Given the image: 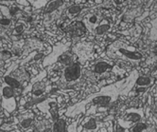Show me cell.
Wrapping results in <instances>:
<instances>
[{
  "instance_id": "cell-9",
  "label": "cell",
  "mask_w": 157,
  "mask_h": 132,
  "mask_svg": "<svg viewBox=\"0 0 157 132\" xmlns=\"http://www.w3.org/2000/svg\"><path fill=\"white\" fill-rule=\"evenodd\" d=\"M63 0H51L46 8V14H49L55 10H57L63 5Z\"/></svg>"
},
{
  "instance_id": "cell-20",
  "label": "cell",
  "mask_w": 157,
  "mask_h": 132,
  "mask_svg": "<svg viewBox=\"0 0 157 132\" xmlns=\"http://www.w3.org/2000/svg\"><path fill=\"white\" fill-rule=\"evenodd\" d=\"M33 123V118L31 117H27L25 119H23L20 122V126L23 127V128H29Z\"/></svg>"
},
{
  "instance_id": "cell-11",
  "label": "cell",
  "mask_w": 157,
  "mask_h": 132,
  "mask_svg": "<svg viewBox=\"0 0 157 132\" xmlns=\"http://www.w3.org/2000/svg\"><path fill=\"white\" fill-rule=\"evenodd\" d=\"M99 22V19L98 17V15L96 14H90V15H88L86 20H85V26L88 27L89 29H91V28H95L99 24L98 23Z\"/></svg>"
},
{
  "instance_id": "cell-4",
  "label": "cell",
  "mask_w": 157,
  "mask_h": 132,
  "mask_svg": "<svg viewBox=\"0 0 157 132\" xmlns=\"http://www.w3.org/2000/svg\"><path fill=\"white\" fill-rule=\"evenodd\" d=\"M82 76V68L78 63H73L63 70V78L66 82H75Z\"/></svg>"
},
{
  "instance_id": "cell-21",
  "label": "cell",
  "mask_w": 157,
  "mask_h": 132,
  "mask_svg": "<svg viewBox=\"0 0 157 132\" xmlns=\"http://www.w3.org/2000/svg\"><path fill=\"white\" fill-rule=\"evenodd\" d=\"M23 29H24V27L22 26V25H20L19 27H17V28L15 29L14 34H20V32H22V30H23Z\"/></svg>"
},
{
  "instance_id": "cell-19",
  "label": "cell",
  "mask_w": 157,
  "mask_h": 132,
  "mask_svg": "<svg viewBox=\"0 0 157 132\" xmlns=\"http://www.w3.org/2000/svg\"><path fill=\"white\" fill-rule=\"evenodd\" d=\"M146 129H147V125L142 123V122H138V123H136V125L131 128V131L139 132V131H144Z\"/></svg>"
},
{
  "instance_id": "cell-12",
  "label": "cell",
  "mask_w": 157,
  "mask_h": 132,
  "mask_svg": "<svg viewBox=\"0 0 157 132\" xmlns=\"http://www.w3.org/2000/svg\"><path fill=\"white\" fill-rule=\"evenodd\" d=\"M58 61L64 66H70L73 64V57L69 52H64L59 56Z\"/></svg>"
},
{
  "instance_id": "cell-15",
  "label": "cell",
  "mask_w": 157,
  "mask_h": 132,
  "mask_svg": "<svg viewBox=\"0 0 157 132\" xmlns=\"http://www.w3.org/2000/svg\"><path fill=\"white\" fill-rule=\"evenodd\" d=\"M82 10V8L80 6H77V5H73L71 7H69L66 10V14L68 15V17H73L76 14H80Z\"/></svg>"
},
{
  "instance_id": "cell-6",
  "label": "cell",
  "mask_w": 157,
  "mask_h": 132,
  "mask_svg": "<svg viewBox=\"0 0 157 132\" xmlns=\"http://www.w3.org/2000/svg\"><path fill=\"white\" fill-rule=\"evenodd\" d=\"M86 30V26H84L83 23L82 22H76L73 25H71L69 31L71 32V36L73 37H78L82 36Z\"/></svg>"
},
{
  "instance_id": "cell-5",
  "label": "cell",
  "mask_w": 157,
  "mask_h": 132,
  "mask_svg": "<svg viewBox=\"0 0 157 132\" xmlns=\"http://www.w3.org/2000/svg\"><path fill=\"white\" fill-rule=\"evenodd\" d=\"M113 68V63L107 62L105 60L98 61L94 67V71L97 74H103Z\"/></svg>"
},
{
  "instance_id": "cell-3",
  "label": "cell",
  "mask_w": 157,
  "mask_h": 132,
  "mask_svg": "<svg viewBox=\"0 0 157 132\" xmlns=\"http://www.w3.org/2000/svg\"><path fill=\"white\" fill-rule=\"evenodd\" d=\"M1 93H2V106L9 112H13L15 107L16 103L14 100V91L12 86L5 84L1 87Z\"/></svg>"
},
{
  "instance_id": "cell-10",
  "label": "cell",
  "mask_w": 157,
  "mask_h": 132,
  "mask_svg": "<svg viewBox=\"0 0 157 132\" xmlns=\"http://www.w3.org/2000/svg\"><path fill=\"white\" fill-rule=\"evenodd\" d=\"M110 29H111L110 22L107 21V20H102V22H100V23L96 27L95 32H96V34H98V35H102V34H105L106 31H108Z\"/></svg>"
},
{
  "instance_id": "cell-7",
  "label": "cell",
  "mask_w": 157,
  "mask_h": 132,
  "mask_svg": "<svg viewBox=\"0 0 157 132\" xmlns=\"http://www.w3.org/2000/svg\"><path fill=\"white\" fill-rule=\"evenodd\" d=\"M143 117V114H142V111L140 110V112L137 110V111H134V110H129L126 114V116L124 117V120L126 121L127 123L129 124H136V123H138L141 121Z\"/></svg>"
},
{
  "instance_id": "cell-8",
  "label": "cell",
  "mask_w": 157,
  "mask_h": 132,
  "mask_svg": "<svg viewBox=\"0 0 157 132\" xmlns=\"http://www.w3.org/2000/svg\"><path fill=\"white\" fill-rule=\"evenodd\" d=\"M154 82V79L150 76H138L136 81V85H137L139 87H148L152 85Z\"/></svg>"
},
{
  "instance_id": "cell-13",
  "label": "cell",
  "mask_w": 157,
  "mask_h": 132,
  "mask_svg": "<svg viewBox=\"0 0 157 132\" xmlns=\"http://www.w3.org/2000/svg\"><path fill=\"white\" fill-rule=\"evenodd\" d=\"M66 128V123L65 121L63 119H58L54 122V125L52 126V130L56 132H60V131H64Z\"/></svg>"
},
{
  "instance_id": "cell-17",
  "label": "cell",
  "mask_w": 157,
  "mask_h": 132,
  "mask_svg": "<svg viewBox=\"0 0 157 132\" xmlns=\"http://www.w3.org/2000/svg\"><path fill=\"white\" fill-rule=\"evenodd\" d=\"M151 23H152V28L150 34V39L157 41V18L152 20Z\"/></svg>"
},
{
  "instance_id": "cell-2",
  "label": "cell",
  "mask_w": 157,
  "mask_h": 132,
  "mask_svg": "<svg viewBox=\"0 0 157 132\" xmlns=\"http://www.w3.org/2000/svg\"><path fill=\"white\" fill-rule=\"evenodd\" d=\"M108 55L113 58H122L132 62H138L142 59V54L136 48L120 41L115 42L108 48Z\"/></svg>"
},
{
  "instance_id": "cell-14",
  "label": "cell",
  "mask_w": 157,
  "mask_h": 132,
  "mask_svg": "<svg viewBox=\"0 0 157 132\" xmlns=\"http://www.w3.org/2000/svg\"><path fill=\"white\" fill-rule=\"evenodd\" d=\"M5 83L10 86H12L13 89H19L21 86L20 81L14 78L13 76H5Z\"/></svg>"
},
{
  "instance_id": "cell-16",
  "label": "cell",
  "mask_w": 157,
  "mask_h": 132,
  "mask_svg": "<svg viewBox=\"0 0 157 132\" xmlns=\"http://www.w3.org/2000/svg\"><path fill=\"white\" fill-rule=\"evenodd\" d=\"M44 85L43 83H36L33 86V90H32L33 95L40 96L44 93Z\"/></svg>"
},
{
  "instance_id": "cell-1",
  "label": "cell",
  "mask_w": 157,
  "mask_h": 132,
  "mask_svg": "<svg viewBox=\"0 0 157 132\" xmlns=\"http://www.w3.org/2000/svg\"><path fill=\"white\" fill-rule=\"evenodd\" d=\"M137 77V71L134 70L127 78L105 86L98 93H95L94 95L88 97L86 99V103L91 102L97 106H108L112 103H114L121 94H127L129 90H132V87L136 85Z\"/></svg>"
},
{
  "instance_id": "cell-18",
  "label": "cell",
  "mask_w": 157,
  "mask_h": 132,
  "mask_svg": "<svg viewBox=\"0 0 157 132\" xmlns=\"http://www.w3.org/2000/svg\"><path fill=\"white\" fill-rule=\"evenodd\" d=\"M84 128L86 130H96L97 128V122H96V120L93 119V118H90L88 120V122H86L84 124Z\"/></svg>"
}]
</instances>
